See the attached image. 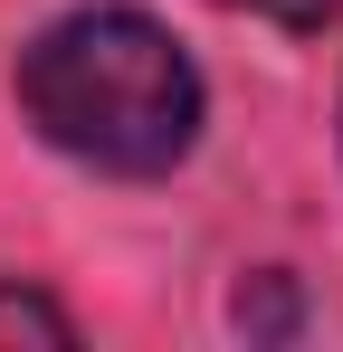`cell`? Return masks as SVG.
Here are the masks:
<instances>
[{"mask_svg": "<svg viewBox=\"0 0 343 352\" xmlns=\"http://www.w3.org/2000/svg\"><path fill=\"white\" fill-rule=\"evenodd\" d=\"M0 343H76V324L39 286H0Z\"/></svg>", "mask_w": 343, "mask_h": 352, "instance_id": "2", "label": "cell"}, {"mask_svg": "<svg viewBox=\"0 0 343 352\" xmlns=\"http://www.w3.org/2000/svg\"><path fill=\"white\" fill-rule=\"evenodd\" d=\"M19 115L48 133L57 153H76L86 172L153 181L200 143V67L181 58L163 19L96 0L48 19L19 48Z\"/></svg>", "mask_w": 343, "mask_h": 352, "instance_id": "1", "label": "cell"}, {"mask_svg": "<svg viewBox=\"0 0 343 352\" xmlns=\"http://www.w3.org/2000/svg\"><path fill=\"white\" fill-rule=\"evenodd\" d=\"M238 333H295V295H286L277 267H267L258 286H238Z\"/></svg>", "mask_w": 343, "mask_h": 352, "instance_id": "3", "label": "cell"}, {"mask_svg": "<svg viewBox=\"0 0 343 352\" xmlns=\"http://www.w3.org/2000/svg\"><path fill=\"white\" fill-rule=\"evenodd\" d=\"M220 10H248V19H277V29H324V19H343V0H220Z\"/></svg>", "mask_w": 343, "mask_h": 352, "instance_id": "4", "label": "cell"}]
</instances>
